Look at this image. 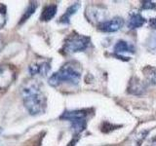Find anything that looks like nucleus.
<instances>
[{"instance_id": "1", "label": "nucleus", "mask_w": 156, "mask_h": 146, "mask_svg": "<svg viewBox=\"0 0 156 146\" xmlns=\"http://www.w3.org/2000/svg\"><path fill=\"white\" fill-rule=\"evenodd\" d=\"M23 104L31 115H38L45 112L47 97L36 81L26 83L21 90Z\"/></svg>"}, {"instance_id": "2", "label": "nucleus", "mask_w": 156, "mask_h": 146, "mask_svg": "<svg viewBox=\"0 0 156 146\" xmlns=\"http://www.w3.org/2000/svg\"><path fill=\"white\" fill-rule=\"evenodd\" d=\"M81 79V66L75 61L65 63L60 69L49 78V84L52 87H58L62 84L76 86Z\"/></svg>"}, {"instance_id": "3", "label": "nucleus", "mask_w": 156, "mask_h": 146, "mask_svg": "<svg viewBox=\"0 0 156 146\" xmlns=\"http://www.w3.org/2000/svg\"><path fill=\"white\" fill-rule=\"evenodd\" d=\"M90 42V37L73 31L65 39L62 51L65 54H74L78 52H83L89 47Z\"/></svg>"}, {"instance_id": "4", "label": "nucleus", "mask_w": 156, "mask_h": 146, "mask_svg": "<svg viewBox=\"0 0 156 146\" xmlns=\"http://www.w3.org/2000/svg\"><path fill=\"white\" fill-rule=\"evenodd\" d=\"M89 109L65 111L60 116L61 120H66L71 123V129L75 134H79L81 131L86 129L87 117L89 115Z\"/></svg>"}, {"instance_id": "5", "label": "nucleus", "mask_w": 156, "mask_h": 146, "mask_svg": "<svg viewBox=\"0 0 156 146\" xmlns=\"http://www.w3.org/2000/svg\"><path fill=\"white\" fill-rule=\"evenodd\" d=\"M17 77L15 67L10 64H0V91H4L11 86Z\"/></svg>"}, {"instance_id": "6", "label": "nucleus", "mask_w": 156, "mask_h": 146, "mask_svg": "<svg viewBox=\"0 0 156 146\" xmlns=\"http://www.w3.org/2000/svg\"><path fill=\"white\" fill-rule=\"evenodd\" d=\"M124 19L120 17H115L109 21H105L99 23L98 28L102 32H115L123 26Z\"/></svg>"}, {"instance_id": "7", "label": "nucleus", "mask_w": 156, "mask_h": 146, "mask_svg": "<svg viewBox=\"0 0 156 146\" xmlns=\"http://www.w3.org/2000/svg\"><path fill=\"white\" fill-rule=\"evenodd\" d=\"M50 69H51L50 62H48L46 61L34 62L28 67V71L31 75H43L44 76L50 71Z\"/></svg>"}, {"instance_id": "8", "label": "nucleus", "mask_w": 156, "mask_h": 146, "mask_svg": "<svg viewBox=\"0 0 156 146\" xmlns=\"http://www.w3.org/2000/svg\"><path fill=\"white\" fill-rule=\"evenodd\" d=\"M128 92H130V94L136 95V96L143 95L145 92V85L139 79V78L133 77L130 80Z\"/></svg>"}, {"instance_id": "9", "label": "nucleus", "mask_w": 156, "mask_h": 146, "mask_svg": "<svg viewBox=\"0 0 156 146\" xmlns=\"http://www.w3.org/2000/svg\"><path fill=\"white\" fill-rule=\"evenodd\" d=\"M58 7L56 4H50L44 7L42 10L41 16H40V21L41 22H49L55 17V15L57 13Z\"/></svg>"}, {"instance_id": "10", "label": "nucleus", "mask_w": 156, "mask_h": 146, "mask_svg": "<svg viewBox=\"0 0 156 146\" xmlns=\"http://www.w3.org/2000/svg\"><path fill=\"white\" fill-rule=\"evenodd\" d=\"M80 8V3H74V4H72L71 6H69L67 9H66V11L65 12V14L62 15V16L60 18V22L61 23H65V24H68L70 23V18L71 16H73L77 11H78V9Z\"/></svg>"}, {"instance_id": "11", "label": "nucleus", "mask_w": 156, "mask_h": 146, "mask_svg": "<svg viewBox=\"0 0 156 146\" xmlns=\"http://www.w3.org/2000/svg\"><path fill=\"white\" fill-rule=\"evenodd\" d=\"M145 22V19L140 14H132L128 21V27L130 29L139 28L141 26H144Z\"/></svg>"}, {"instance_id": "12", "label": "nucleus", "mask_w": 156, "mask_h": 146, "mask_svg": "<svg viewBox=\"0 0 156 146\" xmlns=\"http://www.w3.org/2000/svg\"><path fill=\"white\" fill-rule=\"evenodd\" d=\"M114 52L116 54H123V53L133 54L135 53V47L124 40H119L114 46Z\"/></svg>"}, {"instance_id": "13", "label": "nucleus", "mask_w": 156, "mask_h": 146, "mask_svg": "<svg viewBox=\"0 0 156 146\" xmlns=\"http://www.w3.org/2000/svg\"><path fill=\"white\" fill-rule=\"evenodd\" d=\"M36 8H37V3L36 2H30V3H29L27 8L26 9V11L23 12V15L22 16L21 19H20L19 24H23V23H26L27 19L30 18L31 15H33L34 12L36 11Z\"/></svg>"}, {"instance_id": "14", "label": "nucleus", "mask_w": 156, "mask_h": 146, "mask_svg": "<svg viewBox=\"0 0 156 146\" xmlns=\"http://www.w3.org/2000/svg\"><path fill=\"white\" fill-rule=\"evenodd\" d=\"M144 76L146 77V79L150 83L156 84V68L155 67L146 66L145 68H144Z\"/></svg>"}, {"instance_id": "15", "label": "nucleus", "mask_w": 156, "mask_h": 146, "mask_svg": "<svg viewBox=\"0 0 156 146\" xmlns=\"http://www.w3.org/2000/svg\"><path fill=\"white\" fill-rule=\"evenodd\" d=\"M7 22V8L4 4L0 3V29H1Z\"/></svg>"}, {"instance_id": "16", "label": "nucleus", "mask_w": 156, "mask_h": 146, "mask_svg": "<svg viewBox=\"0 0 156 146\" xmlns=\"http://www.w3.org/2000/svg\"><path fill=\"white\" fill-rule=\"evenodd\" d=\"M148 47L151 50L156 51V32L153 33L152 35L149 37V41H148Z\"/></svg>"}, {"instance_id": "17", "label": "nucleus", "mask_w": 156, "mask_h": 146, "mask_svg": "<svg viewBox=\"0 0 156 146\" xmlns=\"http://www.w3.org/2000/svg\"><path fill=\"white\" fill-rule=\"evenodd\" d=\"M141 9L144 10H147V9H155L156 8V4L152 1H144L141 3Z\"/></svg>"}, {"instance_id": "18", "label": "nucleus", "mask_w": 156, "mask_h": 146, "mask_svg": "<svg viewBox=\"0 0 156 146\" xmlns=\"http://www.w3.org/2000/svg\"><path fill=\"white\" fill-rule=\"evenodd\" d=\"M149 26L153 29H156V18H152L149 19Z\"/></svg>"}, {"instance_id": "19", "label": "nucleus", "mask_w": 156, "mask_h": 146, "mask_svg": "<svg viewBox=\"0 0 156 146\" xmlns=\"http://www.w3.org/2000/svg\"><path fill=\"white\" fill-rule=\"evenodd\" d=\"M149 146H156V137L151 140V143L149 144Z\"/></svg>"}, {"instance_id": "20", "label": "nucleus", "mask_w": 156, "mask_h": 146, "mask_svg": "<svg viewBox=\"0 0 156 146\" xmlns=\"http://www.w3.org/2000/svg\"><path fill=\"white\" fill-rule=\"evenodd\" d=\"M2 48H3V40L1 39V37H0V51L2 50Z\"/></svg>"}]
</instances>
